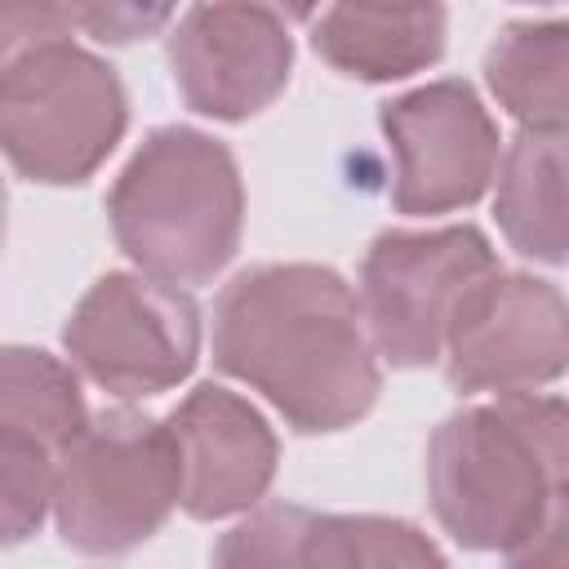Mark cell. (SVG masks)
I'll use <instances>...</instances> for the list:
<instances>
[{"label": "cell", "instance_id": "1", "mask_svg": "<svg viewBox=\"0 0 569 569\" xmlns=\"http://www.w3.org/2000/svg\"><path fill=\"white\" fill-rule=\"evenodd\" d=\"M213 365L262 391L293 431H342L378 400V360L351 284L311 262L236 276L213 311Z\"/></svg>", "mask_w": 569, "mask_h": 569}, {"label": "cell", "instance_id": "2", "mask_svg": "<svg viewBox=\"0 0 569 569\" xmlns=\"http://www.w3.org/2000/svg\"><path fill=\"white\" fill-rule=\"evenodd\" d=\"M565 400L502 391L445 418L427 445L436 520L476 551L538 560L565 525Z\"/></svg>", "mask_w": 569, "mask_h": 569}, {"label": "cell", "instance_id": "3", "mask_svg": "<svg viewBox=\"0 0 569 569\" xmlns=\"http://www.w3.org/2000/svg\"><path fill=\"white\" fill-rule=\"evenodd\" d=\"M116 244L156 280H213L244 222V187L231 151L200 129H156L107 196Z\"/></svg>", "mask_w": 569, "mask_h": 569}, {"label": "cell", "instance_id": "4", "mask_svg": "<svg viewBox=\"0 0 569 569\" xmlns=\"http://www.w3.org/2000/svg\"><path fill=\"white\" fill-rule=\"evenodd\" d=\"M182 471L169 422L133 409L84 418L58 449L53 516L67 547L116 556L147 542L178 507Z\"/></svg>", "mask_w": 569, "mask_h": 569}, {"label": "cell", "instance_id": "5", "mask_svg": "<svg viewBox=\"0 0 569 569\" xmlns=\"http://www.w3.org/2000/svg\"><path fill=\"white\" fill-rule=\"evenodd\" d=\"M124 120L120 76L76 40L40 49L0 80V151L31 182H84L120 142Z\"/></svg>", "mask_w": 569, "mask_h": 569}, {"label": "cell", "instance_id": "6", "mask_svg": "<svg viewBox=\"0 0 569 569\" xmlns=\"http://www.w3.org/2000/svg\"><path fill=\"white\" fill-rule=\"evenodd\" d=\"M62 342L84 378L111 396H156L178 387L200 356L196 302L156 276L111 271L71 311Z\"/></svg>", "mask_w": 569, "mask_h": 569}, {"label": "cell", "instance_id": "7", "mask_svg": "<svg viewBox=\"0 0 569 569\" xmlns=\"http://www.w3.org/2000/svg\"><path fill=\"white\" fill-rule=\"evenodd\" d=\"M493 267L498 258L476 227L378 236L360 271V311L373 347L400 369L431 365L458 298Z\"/></svg>", "mask_w": 569, "mask_h": 569}, {"label": "cell", "instance_id": "8", "mask_svg": "<svg viewBox=\"0 0 569 569\" xmlns=\"http://www.w3.org/2000/svg\"><path fill=\"white\" fill-rule=\"evenodd\" d=\"M458 391H529L565 373V298L551 280L485 271L445 325Z\"/></svg>", "mask_w": 569, "mask_h": 569}, {"label": "cell", "instance_id": "9", "mask_svg": "<svg viewBox=\"0 0 569 569\" xmlns=\"http://www.w3.org/2000/svg\"><path fill=\"white\" fill-rule=\"evenodd\" d=\"M396 156L391 204L400 213H449L476 204L498 169V124L462 80L422 84L382 107Z\"/></svg>", "mask_w": 569, "mask_h": 569}, {"label": "cell", "instance_id": "10", "mask_svg": "<svg viewBox=\"0 0 569 569\" xmlns=\"http://www.w3.org/2000/svg\"><path fill=\"white\" fill-rule=\"evenodd\" d=\"M173 84L191 111L244 120L276 102L289 84L293 40L284 18L249 0L196 4L169 40Z\"/></svg>", "mask_w": 569, "mask_h": 569}, {"label": "cell", "instance_id": "11", "mask_svg": "<svg viewBox=\"0 0 569 569\" xmlns=\"http://www.w3.org/2000/svg\"><path fill=\"white\" fill-rule=\"evenodd\" d=\"M178 445L182 493L196 520H218L253 507L276 476V436L267 418L222 387H196L169 418Z\"/></svg>", "mask_w": 569, "mask_h": 569}, {"label": "cell", "instance_id": "12", "mask_svg": "<svg viewBox=\"0 0 569 569\" xmlns=\"http://www.w3.org/2000/svg\"><path fill=\"white\" fill-rule=\"evenodd\" d=\"M218 565H440L445 551L405 520L382 516H316L307 507H262L236 525Z\"/></svg>", "mask_w": 569, "mask_h": 569}, {"label": "cell", "instance_id": "13", "mask_svg": "<svg viewBox=\"0 0 569 569\" xmlns=\"http://www.w3.org/2000/svg\"><path fill=\"white\" fill-rule=\"evenodd\" d=\"M316 53L356 80H400L431 67L445 53V9H365V4H333L316 31Z\"/></svg>", "mask_w": 569, "mask_h": 569}, {"label": "cell", "instance_id": "14", "mask_svg": "<svg viewBox=\"0 0 569 569\" xmlns=\"http://www.w3.org/2000/svg\"><path fill=\"white\" fill-rule=\"evenodd\" d=\"M498 227L525 258L565 262V129H525L498 173Z\"/></svg>", "mask_w": 569, "mask_h": 569}, {"label": "cell", "instance_id": "15", "mask_svg": "<svg viewBox=\"0 0 569 569\" xmlns=\"http://www.w3.org/2000/svg\"><path fill=\"white\" fill-rule=\"evenodd\" d=\"M565 22H511L485 58V80L525 129H565Z\"/></svg>", "mask_w": 569, "mask_h": 569}, {"label": "cell", "instance_id": "16", "mask_svg": "<svg viewBox=\"0 0 569 569\" xmlns=\"http://www.w3.org/2000/svg\"><path fill=\"white\" fill-rule=\"evenodd\" d=\"M84 396L76 373L36 347H0V427L18 431L49 453L84 427Z\"/></svg>", "mask_w": 569, "mask_h": 569}, {"label": "cell", "instance_id": "17", "mask_svg": "<svg viewBox=\"0 0 569 569\" xmlns=\"http://www.w3.org/2000/svg\"><path fill=\"white\" fill-rule=\"evenodd\" d=\"M49 507H53L49 449L0 427V547L31 538Z\"/></svg>", "mask_w": 569, "mask_h": 569}, {"label": "cell", "instance_id": "18", "mask_svg": "<svg viewBox=\"0 0 569 569\" xmlns=\"http://www.w3.org/2000/svg\"><path fill=\"white\" fill-rule=\"evenodd\" d=\"M71 27L62 0H0V80L40 49L71 40Z\"/></svg>", "mask_w": 569, "mask_h": 569}, {"label": "cell", "instance_id": "19", "mask_svg": "<svg viewBox=\"0 0 569 569\" xmlns=\"http://www.w3.org/2000/svg\"><path fill=\"white\" fill-rule=\"evenodd\" d=\"M71 22L102 44H133L156 36L178 0H62Z\"/></svg>", "mask_w": 569, "mask_h": 569}, {"label": "cell", "instance_id": "20", "mask_svg": "<svg viewBox=\"0 0 569 569\" xmlns=\"http://www.w3.org/2000/svg\"><path fill=\"white\" fill-rule=\"evenodd\" d=\"M249 4H262V9H271L280 18H307L316 9V0H249Z\"/></svg>", "mask_w": 569, "mask_h": 569}, {"label": "cell", "instance_id": "21", "mask_svg": "<svg viewBox=\"0 0 569 569\" xmlns=\"http://www.w3.org/2000/svg\"><path fill=\"white\" fill-rule=\"evenodd\" d=\"M342 4H365V9H422V4H440V0H342Z\"/></svg>", "mask_w": 569, "mask_h": 569}, {"label": "cell", "instance_id": "22", "mask_svg": "<svg viewBox=\"0 0 569 569\" xmlns=\"http://www.w3.org/2000/svg\"><path fill=\"white\" fill-rule=\"evenodd\" d=\"M0 231H4V191H0Z\"/></svg>", "mask_w": 569, "mask_h": 569}, {"label": "cell", "instance_id": "23", "mask_svg": "<svg viewBox=\"0 0 569 569\" xmlns=\"http://www.w3.org/2000/svg\"><path fill=\"white\" fill-rule=\"evenodd\" d=\"M533 4H560V0H533Z\"/></svg>", "mask_w": 569, "mask_h": 569}]
</instances>
